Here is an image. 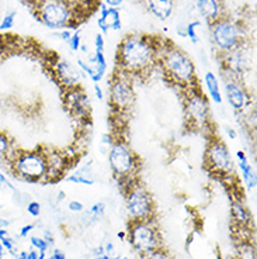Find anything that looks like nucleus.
Listing matches in <instances>:
<instances>
[{"instance_id": "nucleus-1", "label": "nucleus", "mask_w": 257, "mask_h": 259, "mask_svg": "<svg viewBox=\"0 0 257 259\" xmlns=\"http://www.w3.org/2000/svg\"><path fill=\"white\" fill-rule=\"evenodd\" d=\"M162 48L154 38L140 34L125 36L117 48V67L130 75L146 74L158 64Z\"/></svg>"}, {"instance_id": "nucleus-17", "label": "nucleus", "mask_w": 257, "mask_h": 259, "mask_svg": "<svg viewBox=\"0 0 257 259\" xmlns=\"http://www.w3.org/2000/svg\"><path fill=\"white\" fill-rule=\"evenodd\" d=\"M236 158H238V166H239V169H240L244 185L248 186V189H250V190L254 189L257 183L254 166L249 162L248 156H246V154H244L243 151H238V152H236Z\"/></svg>"}, {"instance_id": "nucleus-33", "label": "nucleus", "mask_w": 257, "mask_h": 259, "mask_svg": "<svg viewBox=\"0 0 257 259\" xmlns=\"http://www.w3.org/2000/svg\"><path fill=\"white\" fill-rule=\"evenodd\" d=\"M0 245H2L3 249H6V251H13V249H14V241L8 237V235H4V237L0 238Z\"/></svg>"}, {"instance_id": "nucleus-42", "label": "nucleus", "mask_w": 257, "mask_h": 259, "mask_svg": "<svg viewBox=\"0 0 257 259\" xmlns=\"http://www.w3.org/2000/svg\"><path fill=\"white\" fill-rule=\"evenodd\" d=\"M16 259H27V252H24V251L20 252V253L16 256Z\"/></svg>"}, {"instance_id": "nucleus-46", "label": "nucleus", "mask_w": 257, "mask_h": 259, "mask_svg": "<svg viewBox=\"0 0 257 259\" xmlns=\"http://www.w3.org/2000/svg\"><path fill=\"white\" fill-rule=\"evenodd\" d=\"M0 259H3V251H0Z\"/></svg>"}, {"instance_id": "nucleus-8", "label": "nucleus", "mask_w": 257, "mask_h": 259, "mask_svg": "<svg viewBox=\"0 0 257 259\" xmlns=\"http://www.w3.org/2000/svg\"><path fill=\"white\" fill-rule=\"evenodd\" d=\"M211 38L214 45L224 54H230L243 44V30L239 23L222 17L211 24Z\"/></svg>"}, {"instance_id": "nucleus-45", "label": "nucleus", "mask_w": 257, "mask_h": 259, "mask_svg": "<svg viewBox=\"0 0 257 259\" xmlns=\"http://www.w3.org/2000/svg\"><path fill=\"white\" fill-rule=\"evenodd\" d=\"M228 134L232 137V138H236V133L232 130V128H228Z\"/></svg>"}, {"instance_id": "nucleus-34", "label": "nucleus", "mask_w": 257, "mask_h": 259, "mask_svg": "<svg viewBox=\"0 0 257 259\" xmlns=\"http://www.w3.org/2000/svg\"><path fill=\"white\" fill-rule=\"evenodd\" d=\"M104 45H106V41H104L103 34L102 33H97L94 37L96 51H104Z\"/></svg>"}, {"instance_id": "nucleus-11", "label": "nucleus", "mask_w": 257, "mask_h": 259, "mask_svg": "<svg viewBox=\"0 0 257 259\" xmlns=\"http://www.w3.org/2000/svg\"><path fill=\"white\" fill-rule=\"evenodd\" d=\"M186 119L196 128H204L210 124V102L201 92L198 86L186 89L184 97Z\"/></svg>"}, {"instance_id": "nucleus-13", "label": "nucleus", "mask_w": 257, "mask_h": 259, "mask_svg": "<svg viewBox=\"0 0 257 259\" xmlns=\"http://www.w3.org/2000/svg\"><path fill=\"white\" fill-rule=\"evenodd\" d=\"M65 106L68 111L76 119H88L90 116V100L88 93L83 90L82 86L74 89L65 90Z\"/></svg>"}, {"instance_id": "nucleus-12", "label": "nucleus", "mask_w": 257, "mask_h": 259, "mask_svg": "<svg viewBox=\"0 0 257 259\" xmlns=\"http://www.w3.org/2000/svg\"><path fill=\"white\" fill-rule=\"evenodd\" d=\"M52 72L55 81L64 88V90L79 88L82 86V81L84 78V74L80 69H78L74 64H70L66 60L55 61L52 65Z\"/></svg>"}, {"instance_id": "nucleus-10", "label": "nucleus", "mask_w": 257, "mask_h": 259, "mask_svg": "<svg viewBox=\"0 0 257 259\" xmlns=\"http://www.w3.org/2000/svg\"><path fill=\"white\" fill-rule=\"evenodd\" d=\"M128 235H130V242L134 246V249L142 256H146L148 253L160 248L159 232L152 225V220H146V221L131 220Z\"/></svg>"}, {"instance_id": "nucleus-21", "label": "nucleus", "mask_w": 257, "mask_h": 259, "mask_svg": "<svg viewBox=\"0 0 257 259\" xmlns=\"http://www.w3.org/2000/svg\"><path fill=\"white\" fill-rule=\"evenodd\" d=\"M204 82H206V89L211 100L214 103L222 104V93H220V81L216 79V76L212 72H206L204 76Z\"/></svg>"}, {"instance_id": "nucleus-25", "label": "nucleus", "mask_w": 257, "mask_h": 259, "mask_svg": "<svg viewBox=\"0 0 257 259\" xmlns=\"http://www.w3.org/2000/svg\"><path fill=\"white\" fill-rule=\"evenodd\" d=\"M16 16H17L16 12H10L8 15L3 16V19H2V22H0V30L8 31L10 30V29H13L16 22Z\"/></svg>"}, {"instance_id": "nucleus-38", "label": "nucleus", "mask_w": 257, "mask_h": 259, "mask_svg": "<svg viewBox=\"0 0 257 259\" xmlns=\"http://www.w3.org/2000/svg\"><path fill=\"white\" fill-rule=\"evenodd\" d=\"M34 228V225L32 224H28V225H24L20 231V237H27L30 232H31V229Z\"/></svg>"}, {"instance_id": "nucleus-7", "label": "nucleus", "mask_w": 257, "mask_h": 259, "mask_svg": "<svg viewBox=\"0 0 257 259\" xmlns=\"http://www.w3.org/2000/svg\"><path fill=\"white\" fill-rule=\"evenodd\" d=\"M204 163L210 173L220 178L228 179L236 175L235 161L226 144L220 138H212L208 142L204 154Z\"/></svg>"}, {"instance_id": "nucleus-29", "label": "nucleus", "mask_w": 257, "mask_h": 259, "mask_svg": "<svg viewBox=\"0 0 257 259\" xmlns=\"http://www.w3.org/2000/svg\"><path fill=\"white\" fill-rule=\"evenodd\" d=\"M104 210H106V204L104 203H96V204H93L92 206V208H90V211H88V215L93 218V220H97L98 217H102V215L104 214Z\"/></svg>"}, {"instance_id": "nucleus-3", "label": "nucleus", "mask_w": 257, "mask_h": 259, "mask_svg": "<svg viewBox=\"0 0 257 259\" xmlns=\"http://www.w3.org/2000/svg\"><path fill=\"white\" fill-rule=\"evenodd\" d=\"M36 16L48 29L62 30L74 24V9L68 0H37Z\"/></svg>"}, {"instance_id": "nucleus-4", "label": "nucleus", "mask_w": 257, "mask_h": 259, "mask_svg": "<svg viewBox=\"0 0 257 259\" xmlns=\"http://www.w3.org/2000/svg\"><path fill=\"white\" fill-rule=\"evenodd\" d=\"M12 172L26 182H42L46 180L48 165L44 152L41 151H22L10 162Z\"/></svg>"}, {"instance_id": "nucleus-47", "label": "nucleus", "mask_w": 257, "mask_h": 259, "mask_svg": "<svg viewBox=\"0 0 257 259\" xmlns=\"http://www.w3.org/2000/svg\"><path fill=\"white\" fill-rule=\"evenodd\" d=\"M122 259H128V258H122Z\"/></svg>"}, {"instance_id": "nucleus-28", "label": "nucleus", "mask_w": 257, "mask_h": 259, "mask_svg": "<svg viewBox=\"0 0 257 259\" xmlns=\"http://www.w3.org/2000/svg\"><path fill=\"white\" fill-rule=\"evenodd\" d=\"M66 44L70 47V50H72V51H79V50H80V45H82L80 33H79V31L72 33V37L69 38V41H68Z\"/></svg>"}, {"instance_id": "nucleus-14", "label": "nucleus", "mask_w": 257, "mask_h": 259, "mask_svg": "<svg viewBox=\"0 0 257 259\" xmlns=\"http://www.w3.org/2000/svg\"><path fill=\"white\" fill-rule=\"evenodd\" d=\"M225 96L235 111H244L250 104V95L242 81H225Z\"/></svg>"}, {"instance_id": "nucleus-26", "label": "nucleus", "mask_w": 257, "mask_h": 259, "mask_svg": "<svg viewBox=\"0 0 257 259\" xmlns=\"http://www.w3.org/2000/svg\"><path fill=\"white\" fill-rule=\"evenodd\" d=\"M239 252H240V258L242 259H256V249L254 246L250 244H243L239 246Z\"/></svg>"}, {"instance_id": "nucleus-37", "label": "nucleus", "mask_w": 257, "mask_h": 259, "mask_svg": "<svg viewBox=\"0 0 257 259\" xmlns=\"http://www.w3.org/2000/svg\"><path fill=\"white\" fill-rule=\"evenodd\" d=\"M46 259H66V255H65V252L59 251V249H55L51 256Z\"/></svg>"}, {"instance_id": "nucleus-40", "label": "nucleus", "mask_w": 257, "mask_h": 259, "mask_svg": "<svg viewBox=\"0 0 257 259\" xmlns=\"http://www.w3.org/2000/svg\"><path fill=\"white\" fill-rule=\"evenodd\" d=\"M94 92H96V96L98 100H103L104 99V95H103V90L100 88V85L98 83H94Z\"/></svg>"}, {"instance_id": "nucleus-2", "label": "nucleus", "mask_w": 257, "mask_h": 259, "mask_svg": "<svg viewBox=\"0 0 257 259\" xmlns=\"http://www.w3.org/2000/svg\"><path fill=\"white\" fill-rule=\"evenodd\" d=\"M158 64L162 68L163 75L166 79L176 86H182L184 89L197 88L198 79L194 62L183 50L176 47L163 48L160 51Z\"/></svg>"}, {"instance_id": "nucleus-36", "label": "nucleus", "mask_w": 257, "mask_h": 259, "mask_svg": "<svg viewBox=\"0 0 257 259\" xmlns=\"http://www.w3.org/2000/svg\"><path fill=\"white\" fill-rule=\"evenodd\" d=\"M70 37H72V31L68 30V29H65V30H62L59 33V38H60L62 41H65V43H68Z\"/></svg>"}, {"instance_id": "nucleus-16", "label": "nucleus", "mask_w": 257, "mask_h": 259, "mask_svg": "<svg viewBox=\"0 0 257 259\" xmlns=\"http://www.w3.org/2000/svg\"><path fill=\"white\" fill-rule=\"evenodd\" d=\"M97 26L102 33H107L108 30H121V16L118 9L102 5V15L97 20Z\"/></svg>"}, {"instance_id": "nucleus-23", "label": "nucleus", "mask_w": 257, "mask_h": 259, "mask_svg": "<svg viewBox=\"0 0 257 259\" xmlns=\"http://www.w3.org/2000/svg\"><path fill=\"white\" fill-rule=\"evenodd\" d=\"M198 29L200 22H191L188 24H186V27H184V37H188L191 40V43L197 44L200 40Z\"/></svg>"}, {"instance_id": "nucleus-5", "label": "nucleus", "mask_w": 257, "mask_h": 259, "mask_svg": "<svg viewBox=\"0 0 257 259\" xmlns=\"http://www.w3.org/2000/svg\"><path fill=\"white\" fill-rule=\"evenodd\" d=\"M108 165L112 175L124 183L134 179L140 169L138 156L126 142L118 140L108 149Z\"/></svg>"}, {"instance_id": "nucleus-35", "label": "nucleus", "mask_w": 257, "mask_h": 259, "mask_svg": "<svg viewBox=\"0 0 257 259\" xmlns=\"http://www.w3.org/2000/svg\"><path fill=\"white\" fill-rule=\"evenodd\" d=\"M83 208H84V206L82 204L80 201H78V200H72V201L69 203V210H70V211L80 213V211H83Z\"/></svg>"}, {"instance_id": "nucleus-24", "label": "nucleus", "mask_w": 257, "mask_h": 259, "mask_svg": "<svg viewBox=\"0 0 257 259\" xmlns=\"http://www.w3.org/2000/svg\"><path fill=\"white\" fill-rule=\"evenodd\" d=\"M30 241H31V245L38 251V259H45V252H46L48 246H50V242L45 241L44 238L40 237H31Z\"/></svg>"}, {"instance_id": "nucleus-19", "label": "nucleus", "mask_w": 257, "mask_h": 259, "mask_svg": "<svg viewBox=\"0 0 257 259\" xmlns=\"http://www.w3.org/2000/svg\"><path fill=\"white\" fill-rule=\"evenodd\" d=\"M66 180L68 182H72V183H78V185H94L96 178L94 172L92 169V163H84V165H82L80 168H78V169L74 170L72 173L68 175Z\"/></svg>"}, {"instance_id": "nucleus-32", "label": "nucleus", "mask_w": 257, "mask_h": 259, "mask_svg": "<svg viewBox=\"0 0 257 259\" xmlns=\"http://www.w3.org/2000/svg\"><path fill=\"white\" fill-rule=\"evenodd\" d=\"M27 211L32 217H38L40 213H41V204L38 201H30L28 204H27Z\"/></svg>"}, {"instance_id": "nucleus-27", "label": "nucleus", "mask_w": 257, "mask_h": 259, "mask_svg": "<svg viewBox=\"0 0 257 259\" xmlns=\"http://www.w3.org/2000/svg\"><path fill=\"white\" fill-rule=\"evenodd\" d=\"M12 148V141L3 131H0V156H4Z\"/></svg>"}, {"instance_id": "nucleus-39", "label": "nucleus", "mask_w": 257, "mask_h": 259, "mask_svg": "<svg viewBox=\"0 0 257 259\" xmlns=\"http://www.w3.org/2000/svg\"><path fill=\"white\" fill-rule=\"evenodd\" d=\"M107 6L112 9H118L121 5H122V0H106Z\"/></svg>"}, {"instance_id": "nucleus-41", "label": "nucleus", "mask_w": 257, "mask_h": 259, "mask_svg": "<svg viewBox=\"0 0 257 259\" xmlns=\"http://www.w3.org/2000/svg\"><path fill=\"white\" fill-rule=\"evenodd\" d=\"M27 259H38V252L37 251L27 252Z\"/></svg>"}, {"instance_id": "nucleus-43", "label": "nucleus", "mask_w": 257, "mask_h": 259, "mask_svg": "<svg viewBox=\"0 0 257 259\" xmlns=\"http://www.w3.org/2000/svg\"><path fill=\"white\" fill-rule=\"evenodd\" d=\"M94 259H120V256H116V258H111V256H108V255H98L97 258Z\"/></svg>"}, {"instance_id": "nucleus-9", "label": "nucleus", "mask_w": 257, "mask_h": 259, "mask_svg": "<svg viewBox=\"0 0 257 259\" xmlns=\"http://www.w3.org/2000/svg\"><path fill=\"white\" fill-rule=\"evenodd\" d=\"M131 76L132 75L118 71L111 78L110 89H108L110 104L118 114L130 111L135 102V90Z\"/></svg>"}, {"instance_id": "nucleus-30", "label": "nucleus", "mask_w": 257, "mask_h": 259, "mask_svg": "<svg viewBox=\"0 0 257 259\" xmlns=\"http://www.w3.org/2000/svg\"><path fill=\"white\" fill-rule=\"evenodd\" d=\"M145 259H172L169 256V253L166 251H163L162 248H159V249H154V252H150V253H148L146 256H144Z\"/></svg>"}, {"instance_id": "nucleus-18", "label": "nucleus", "mask_w": 257, "mask_h": 259, "mask_svg": "<svg viewBox=\"0 0 257 259\" xmlns=\"http://www.w3.org/2000/svg\"><path fill=\"white\" fill-rule=\"evenodd\" d=\"M148 10L159 20H168L174 9V0H148Z\"/></svg>"}, {"instance_id": "nucleus-6", "label": "nucleus", "mask_w": 257, "mask_h": 259, "mask_svg": "<svg viewBox=\"0 0 257 259\" xmlns=\"http://www.w3.org/2000/svg\"><path fill=\"white\" fill-rule=\"evenodd\" d=\"M125 203L128 214L132 220L146 221L154 215V200L145 186L138 180H130L125 186Z\"/></svg>"}, {"instance_id": "nucleus-15", "label": "nucleus", "mask_w": 257, "mask_h": 259, "mask_svg": "<svg viewBox=\"0 0 257 259\" xmlns=\"http://www.w3.org/2000/svg\"><path fill=\"white\" fill-rule=\"evenodd\" d=\"M196 8L210 26L224 17L222 0H196Z\"/></svg>"}, {"instance_id": "nucleus-44", "label": "nucleus", "mask_w": 257, "mask_h": 259, "mask_svg": "<svg viewBox=\"0 0 257 259\" xmlns=\"http://www.w3.org/2000/svg\"><path fill=\"white\" fill-rule=\"evenodd\" d=\"M112 248H114V246H112V244H111V242H108V244H107V246H106V251H107V253H110V252L112 251Z\"/></svg>"}, {"instance_id": "nucleus-31", "label": "nucleus", "mask_w": 257, "mask_h": 259, "mask_svg": "<svg viewBox=\"0 0 257 259\" xmlns=\"http://www.w3.org/2000/svg\"><path fill=\"white\" fill-rule=\"evenodd\" d=\"M0 189H4V190H10V192H14L16 187L12 183L10 180L6 178V175L0 170Z\"/></svg>"}, {"instance_id": "nucleus-20", "label": "nucleus", "mask_w": 257, "mask_h": 259, "mask_svg": "<svg viewBox=\"0 0 257 259\" xmlns=\"http://www.w3.org/2000/svg\"><path fill=\"white\" fill-rule=\"evenodd\" d=\"M78 67L80 68L82 72L88 75V78L94 82V83H98V82L102 81V79L104 78V75H106V72H104L103 69L96 64V61L93 60V57L90 58V61L78 60Z\"/></svg>"}, {"instance_id": "nucleus-22", "label": "nucleus", "mask_w": 257, "mask_h": 259, "mask_svg": "<svg viewBox=\"0 0 257 259\" xmlns=\"http://www.w3.org/2000/svg\"><path fill=\"white\" fill-rule=\"evenodd\" d=\"M232 215H234V218H235L236 221L240 224V227L249 224L250 220H252L248 208L244 207L242 204V201H239V200H235L232 203Z\"/></svg>"}]
</instances>
